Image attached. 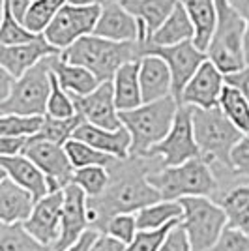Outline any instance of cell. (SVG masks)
Instances as JSON below:
<instances>
[{
  "label": "cell",
  "mask_w": 249,
  "mask_h": 251,
  "mask_svg": "<svg viewBox=\"0 0 249 251\" xmlns=\"http://www.w3.org/2000/svg\"><path fill=\"white\" fill-rule=\"evenodd\" d=\"M159 251H193L191 244H189V238H187L184 227L178 223L174 229L169 232L165 244L161 246Z\"/></svg>",
  "instance_id": "cell-43"
},
{
  "label": "cell",
  "mask_w": 249,
  "mask_h": 251,
  "mask_svg": "<svg viewBox=\"0 0 249 251\" xmlns=\"http://www.w3.org/2000/svg\"><path fill=\"white\" fill-rule=\"evenodd\" d=\"M45 116L4 115L0 118V137H36L42 131Z\"/></svg>",
  "instance_id": "cell-36"
},
{
  "label": "cell",
  "mask_w": 249,
  "mask_h": 251,
  "mask_svg": "<svg viewBox=\"0 0 249 251\" xmlns=\"http://www.w3.org/2000/svg\"><path fill=\"white\" fill-rule=\"evenodd\" d=\"M72 184L79 186L86 193L88 199H98L105 193V189L111 184V173L107 167H84L75 169Z\"/></svg>",
  "instance_id": "cell-34"
},
{
  "label": "cell",
  "mask_w": 249,
  "mask_h": 251,
  "mask_svg": "<svg viewBox=\"0 0 249 251\" xmlns=\"http://www.w3.org/2000/svg\"><path fill=\"white\" fill-rule=\"evenodd\" d=\"M100 234H101V232H98V230H94V229H88L83 236H81V240L77 242V244H73L72 248H68L66 251H90L94 246V242H96V238H98Z\"/></svg>",
  "instance_id": "cell-48"
},
{
  "label": "cell",
  "mask_w": 249,
  "mask_h": 251,
  "mask_svg": "<svg viewBox=\"0 0 249 251\" xmlns=\"http://www.w3.org/2000/svg\"><path fill=\"white\" fill-rule=\"evenodd\" d=\"M145 157H157L163 167H178L184 165L189 159H197L200 150L195 141V129H193V107L180 105L178 107L174 124L171 127L169 135L150 148V152Z\"/></svg>",
  "instance_id": "cell-9"
},
{
  "label": "cell",
  "mask_w": 249,
  "mask_h": 251,
  "mask_svg": "<svg viewBox=\"0 0 249 251\" xmlns=\"http://www.w3.org/2000/svg\"><path fill=\"white\" fill-rule=\"evenodd\" d=\"M94 36L118 43H139L141 25L125 10L120 0H109L101 8V15L96 25Z\"/></svg>",
  "instance_id": "cell-16"
},
{
  "label": "cell",
  "mask_w": 249,
  "mask_h": 251,
  "mask_svg": "<svg viewBox=\"0 0 249 251\" xmlns=\"http://www.w3.org/2000/svg\"><path fill=\"white\" fill-rule=\"evenodd\" d=\"M32 2H34V0H32Z\"/></svg>",
  "instance_id": "cell-52"
},
{
  "label": "cell",
  "mask_w": 249,
  "mask_h": 251,
  "mask_svg": "<svg viewBox=\"0 0 249 251\" xmlns=\"http://www.w3.org/2000/svg\"><path fill=\"white\" fill-rule=\"evenodd\" d=\"M0 251H54L51 246H43L30 236L23 223L2 225L0 223Z\"/></svg>",
  "instance_id": "cell-31"
},
{
  "label": "cell",
  "mask_w": 249,
  "mask_h": 251,
  "mask_svg": "<svg viewBox=\"0 0 249 251\" xmlns=\"http://www.w3.org/2000/svg\"><path fill=\"white\" fill-rule=\"evenodd\" d=\"M52 56L43 58L32 70L15 79L8 100L0 101V113L23 116H45L52 84Z\"/></svg>",
  "instance_id": "cell-7"
},
{
  "label": "cell",
  "mask_w": 249,
  "mask_h": 251,
  "mask_svg": "<svg viewBox=\"0 0 249 251\" xmlns=\"http://www.w3.org/2000/svg\"><path fill=\"white\" fill-rule=\"evenodd\" d=\"M109 0H68L72 6H105Z\"/></svg>",
  "instance_id": "cell-51"
},
{
  "label": "cell",
  "mask_w": 249,
  "mask_h": 251,
  "mask_svg": "<svg viewBox=\"0 0 249 251\" xmlns=\"http://www.w3.org/2000/svg\"><path fill=\"white\" fill-rule=\"evenodd\" d=\"M26 145V137H0V156H23Z\"/></svg>",
  "instance_id": "cell-44"
},
{
  "label": "cell",
  "mask_w": 249,
  "mask_h": 251,
  "mask_svg": "<svg viewBox=\"0 0 249 251\" xmlns=\"http://www.w3.org/2000/svg\"><path fill=\"white\" fill-rule=\"evenodd\" d=\"M125 250H127V246H125L124 242L116 240V238L109 236V234H100L96 238V242H94L90 251H125Z\"/></svg>",
  "instance_id": "cell-46"
},
{
  "label": "cell",
  "mask_w": 249,
  "mask_h": 251,
  "mask_svg": "<svg viewBox=\"0 0 249 251\" xmlns=\"http://www.w3.org/2000/svg\"><path fill=\"white\" fill-rule=\"evenodd\" d=\"M2 4L11 11V15L17 19L19 23L25 21L26 13L30 10L32 0H2Z\"/></svg>",
  "instance_id": "cell-47"
},
{
  "label": "cell",
  "mask_w": 249,
  "mask_h": 251,
  "mask_svg": "<svg viewBox=\"0 0 249 251\" xmlns=\"http://www.w3.org/2000/svg\"><path fill=\"white\" fill-rule=\"evenodd\" d=\"M230 171L249 178V137L246 135L230 152Z\"/></svg>",
  "instance_id": "cell-42"
},
{
  "label": "cell",
  "mask_w": 249,
  "mask_h": 251,
  "mask_svg": "<svg viewBox=\"0 0 249 251\" xmlns=\"http://www.w3.org/2000/svg\"><path fill=\"white\" fill-rule=\"evenodd\" d=\"M84 124V118L79 113L72 118H66V120H58V118H51V116H45L42 126V131L38 133L40 139L45 141H51L54 145H60L64 147L68 141H72L75 131Z\"/></svg>",
  "instance_id": "cell-35"
},
{
  "label": "cell",
  "mask_w": 249,
  "mask_h": 251,
  "mask_svg": "<svg viewBox=\"0 0 249 251\" xmlns=\"http://www.w3.org/2000/svg\"><path fill=\"white\" fill-rule=\"evenodd\" d=\"M218 204L227 214L228 227L249 234V184H238L225 191Z\"/></svg>",
  "instance_id": "cell-28"
},
{
  "label": "cell",
  "mask_w": 249,
  "mask_h": 251,
  "mask_svg": "<svg viewBox=\"0 0 249 251\" xmlns=\"http://www.w3.org/2000/svg\"><path fill=\"white\" fill-rule=\"evenodd\" d=\"M103 6H72L66 4L52 23L43 32L45 40L51 43L54 49L62 52L70 49L73 43L83 40L86 36H92L96 25L100 21Z\"/></svg>",
  "instance_id": "cell-11"
},
{
  "label": "cell",
  "mask_w": 249,
  "mask_h": 251,
  "mask_svg": "<svg viewBox=\"0 0 249 251\" xmlns=\"http://www.w3.org/2000/svg\"><path fill=\"white\" fill-rule=\"evenodd\" d=\"M62 54L58 49H54L51 43L45 40V36H40L36 42L13 45V47H0V68L6 70L15 79H19L32 70L36 64H40L47 56Z\"/></svg>",
  "instance_id": "cell-18"
},
{
  "label": "cell",
  "mask_w": 249,
  "mask_h": 251,
  "mask_svg": "<svg viewBox=\"0 0 249 251\" xmlns=\"http://www.w3.org/2000/svg\"><path fill=\"white\" fill-rule=\"evenodd\" d=\"M64 148H66V152H68V157H70V161H72L73 169L94 167V165L109 169L114 161H116V157L109 156V154H105V152H100V150H96L94 147L86 145L83 141H77V139L68 141V143L64 145Z\"/></svg>",
  "instance_id": "cell-32"
},
{
  "label": "cell",
  "mask_w": 249,
  "mask_h": 251,
  "mask_svg": "<svg viewBox=\"0 0 249 251\" xmlns=\"http://www.w3.org/2000/svg\"><path fill=\"white\" fill-rule=\"evenodd\" d=\"M139 230H156L184 218V208L178 201H159L135 214Z\"/></svg>",
  "instance_id": "cell-29"
},
{
  "label": "cell",
  "mask_w": 249,
  "mask_h": 251,
  "mask_svg": "<svg viewBox=\"0 0 249 251\" xmlns=\"http://www.w3.org/2000/svg\"><path fill=\"white\" fill-rule=\"evenodd\" d=\"M178 202L184 208L180 225L186 230L193 251L212 250L223 230L228 227L225 210L210 197H186Z\"/></svg>",
  "instance_id": "cell-8"
},
{
  "label": "cell",
  "mask_w": 249,
  "mask_h": 251,
  "mask_svg": "<svg viewBox=\"0 0 249 251\" xmlns=\"http://www.w3.org/2000/svg\"><path fill=\"white\" fill-rule=\"evenodd\" d=\"M225 88V75L214 64L206 60L187 83L180 105H189L195 109H214L219 107V98Z\"/></svg>",
  "instance_id": "cell-17"
},
{
  "label": "cell",
  "mask_w": 249,
  "mask_h": 251,
  "mask_svg": "<svg viewBox=\"0 0 249 251\" xmlns=\"http://www.w3.org/2000/svg\"><path fill=\"white\" fill-rule=\"evenodd\" d=\"M225 84L236 88L240 94H244L249 101V66H246L244 70H240L236 74L225 75Z\"/></svg>",
  "instance_id": "cell-45"
},
{
  "label": "cell",
  "mask_w": 249,
  "mask_h": 251,
  "mask_svg": "<svg viewBox=\"0 0 249 251\" xmlns=\"http://www.w3.org/2000/svg\"><path fill=\"white\" fill-rule=\"evenodd\" d=\"M180 221H174L167 227H161V229L156 230H139L135 236V240L127 246L125 251H159L161 246L165 244L169 232L176 227Z\"/></svg>",
  "instance_id": "cell-39"
},
{
  "label": "cell",
  "mask_w": 249,
  "mask_h": 251,
  "mask_svg": "<svg viewBox=\"0 0 249 251\" xmlns=\"http://www.w3.org/2000/svg\"><path fill=\"white\" fill-rule=\"evenodd\" d=\"M178 101L169 96L165 100L143 103L133 111H122L120 120L131 133V156L145 157L150 148L159 145L171 131L178 113Z\"/></svg>",
  "instance_id": "cell-3"
},
{
  "label": "cell",
  "mask_w": 249,
  "mask_h": 251,
  "mask_svg": "<svg viewBox=\"0 0 249 251\" xmlns=\"http://www.w3.org/2000/svg\"><path fill=\"white\" fill-rule=\"evenodd\" d=\"M42 34L30 32L23 23H19L11 11L2 4V30H0V43L2 47H13V45H23V43L36 42Z\"/></svg>",
  "instance_id": "cell-37"
},
{
  "label": "cell",
  "mask_w": 249,
  "mask_h": 251,
  "mask_svg": "<svg viewBox=\"0 0 249 251\" xmlns=\"http://www.w3.org/2000/svg\"><path fill=\"white\" fill-rule=\"evenodd\" d=\"M23 156H26L43 171V175L49 180L51 193L60 191L66 186H70L75 175L72 161L68 157L66 148L54 145L51 141H45L40 137H30L28 145L25 148Z\"/></svg>",
  "instance_id": "cell-12"
},
{
  "label": "cell",
  "mask_w": 249,
  "mask_h": 251,
  "mask_svg": "<svg viewBox=\"0 0 249 251\" xmlns=\"http://www.w3.org/2000/svg\"><path fill=\"white\" fill-rule=\"evenodd\" d=\"M208 251H249V234L244 230L227 227L214 248Z\"/></svg>",
  "instance_id": "cell-41"
},
{
  "label": "cell",
  "mask_w": 249,
  "mask_h": 251,
  "mask_svg": "<svg viewBox=\"0 0 249 251\" xmlns=\"http://www.w3.org/2000/svg\"><path fill=\"white\" fill-rule=\"evenodd\" d=\"M15 84V77L10 75L6 70L0 68V101L8 100V96L11 94V88Z\"/></svg>",
  "instance_id": "cell-49"
},
{
  "label": "cell",
  "mask_w": 249,
  "mask_h": 251,
  "mask_svg": "<svg viewBox=\"0 0 249 251\" xmlns=\"http://www.w3.org/2000/svg\"><path fill=\"white\" fill-rule=\"evenodd\" d=\"M77 113L83 116L84 122L98 127H103L109 131L124 127L120 120V111L114 101L113 81L101 83L92 94L88 96H72Z\"/></svg>",
  "instance_id": "cell-13"
},
{
  "label": "cell",
  "mask_w": 249,
  "mask_h": 251,
  "mask_svg": "<svg viewBox=\"0 0 249 251\" xmlns=\"http://www.w3.org/2000/svg\"><path fill=\"white\" fill-rule=\"evenodd\" d=\"M52 75L70 96H88L100 86V79L83 66L66 62L60 54L52 56Z\"/></svg>",
  "instance_id": "cell-24"
},
{
  "label": "cell",
  "mask_w": 249,
  "mask_h": 251,
  "mask_svg": "<svg viewBox=\"0 0 249 251\" xmlns=\"http://www.w3.org/2000/svg\"><path fill=\"white\" fill-rule=\"evenodd\" d=\"M0 167L4 176H8L11 182H15L17 186L32 193L36 201L43 199L51 193L47 176L26 156H0Z\"/></svg>",
  "instance_id": "cell-19"
},
{
  "label": "cell",
  "mask_w": 249,
  "mask_h": 251,
  "mask_svg": "<svg viewBox=\"0 0 249 251\" xmlns=\"http://www.w3.org/2000/svg\"><path fill=\"white\" fill-rule=\"evenodd\" d=\"M139 72H141V60L124 64L113 79L114 88V101L118 111H133L143 105V92H141V81H139Z\"/></svg>",
  "instance_id": "cell-25"
},
{
  "label": "cell",
  "mask_w": 249,
  "mask_h": 251,
  "mask_svg": "<svg viewBox=\"0 0 249 251\" xmlns=\"http://www.w3.org/2000/svg\"><path fill=\"white\" fill-rule=\"evenodd\" d=\"M90 229L88 223V197L83 189L75 184L64 188V210L60 221V238L52 246L54 251H66L73 244L81 240L86 230Z\"/></svg>",
  "instance_id": "cell-14"
},
{
  "label": "cell",
  "mask_w": 249,
  "mask_h": 251,
  "mask_svg": "<svg viewBox=\"0 0 249 251\" xmlns=\"http://www.w3.org/2000/svg\"><path fill=\"white\" fill-rule=\"evenodd\" d=\"M193 38H195L193 23L187 15L184 4H178L176 10L154 32V36L148 40V43L157 45V47H173L184 42H193Z\"/></svg>",
  "instance_id": "cell-27"
},
{
  "label": "cell",
  "mask_w": 249,
  "mask_h": 251,
  "mask_svg": "<svg viewBox=\"0 0 249 251\" xmlns=\"http://www.w3.org/2000/svg\"><path fill=\"white\" fill-rule=\"evenodd\" d=\"M38 201L26 189L11 182L8 176L0 178V223L17 225L25 223L32 216Z\"/></svg>",
  "instance_id": "cell-22"
},
{
  "label": "cell",
  "mask_w": 249,
  "mask_h": 251,
  "mask_svg": "<svg viewBox=\"0 0 249 251\" xmlns=\"http://www.w3.org/2000/svg\"><path fill=\"white\" fill-rule=\"evenodd\" d=\"M157 157L129 156L127 159H116L109 167L111 184L98 199H88V223L90 229L103 232L107 223L120 214H137L139 210L159 202L161 195L150 182L148 175L161 163H154Z\"/></svg>",
  "instance_id": "cell-1"
},
{
  "label": "cell",
  "mask_w": 249,
  "mask_h": 251,
  "mask_svg": "<svg viewBox=\"0 0 249 251\" xmlns=\"http://www.w3.org/2000/svg\"><path fill=\"white\" fill-rule=\"evenodd\" d=\"M216 4L218 25L206 49V56L223 75L236 74L248 66L244 52L248 23L228 0H216Z\"/></svg>",
  "instance_id": "cell-4"
},
{
  "label": "cell",
  "mask_w": 249,
  "mask_h": 251,
  "mask_svg": "<svg viewBox=\"0 0 249 251\" xmlns=\"http://www.w3.org/2000/svg\"><path fill=\"white\" fill-rule=\"evenodd\" d=\"M228 2H230L232 8L246 19V23H248V26H249V0H228Z\"/></svg>",
  "instance_id": "cell-50"
},
{
  "label": "cell",
  "mask_w": 249,
  "mask_h": 251,
  "mask_svg": "<svg viewBox=\"0 0 249 251\" xmlns=\"http://www.w3.org/2000/svg\"><path fill=\"white\" fill-rule=\"evenodd\" d=\"M148 182L159 191L163 201L212 197L219 189V182L212 171V165L202 157L189 159L178 167L157 169L148 175Z\"/></svg>",
  "instance_id": "cell-5"
},
{
  "label": "cell",
  "mask_w": 249,
  "mask_h": 251,
  "mask_svg": "<svg viewBox=\"0 0 249 251\" xmlns=\"http://www.w3.org/2000/svg\"><path fill=\"white\" fill-rule=\"evenodd\" d=\"M64 210V189L49 193L36 202L34 212L28 220L25 221L26 232L34 236L43 246H54L60 238V221Z\"/></svg>",
  "instance_id": "cell-15"
},
{
  "label": "cell",
  "mask_w": 249,
  "mask_h": 251,
  "mask_svg": "<svg viewBox=\"0 0 249 251\" xmlns=\"http://www.w3.org/2000/svg\"><path fill=\"white\" fill-rule=\"evenodd\" d=\"M77 115V107L73 98L66 90H64L60 83L56 81V77L52 75L51 84V96H49V103H47V115L51 118H58V120H66Z\"/></svg>",
  "instance_id": "cell-38"
},
{
  "label": "cell",
  "mask_w": 249,
  "mask_h": 251,
  "mask_svg": "<svg viewBox=\"0 0 249 251\" xmlns=\"http://www.w3.org/2000/svg\"><path fill=\"white\" fill-rule=\"evenodd\" d=\"M219 109L244 135L249 137V101L246 96L240 94L236 88L225 84L219 98Z\"/></svg>",
  "instance_id": "cell-30"
},
{
  "label": "cell",
  "mask_w": 249,
  "mask_h": 251,
  "mask_svg": "<svg viewBox=\"0 0 249 251\" xmlns=\"http://www.w3.org/2000/svg\"><path fill=\"white\" fill-rule=\"evenodd\" d=\"M193 129L202 159L210 165L218 163L223 169L230 171V152L246 135L228 120L219 107H193Z\"/></svg>",
  "instance_id": "cell-6"
},
{
  "label": "cell",
  "mask_w": 249,
  "mask_h": 251,
  "mask_svg": "<svg viewBox=\"0 0 249 251\" xmlns=\"http://www.w3.org/2000/svg\"><path fill=\"white\" fill-rule=\"evenodd\" d=\"M141 92L143 103H152L173 96V75L165 60L159 56H143L141 58Z\"/></svg>",
  "instance_id": "cell-23"
},
{
  "label": "cell",
  "mask_w": 249,
  "mask_h": 251,
  "mask_svg": "<svg viewBox=\"0 0 249 251\" xmlns=\"http://www.w3.org/2000/svg\"><path fill=\"white\" fill-rule=\"evenodd\" d=\"M68 0H34L23 25L34 34H43Z\"/></svg>",
  "instance_id": "cell-33"
},
{
  "label": "cell",
  "mask_w": 249,
  "mask_h": 251,
  "mask_svg": "<svg viewBox=\"0 0 249 251\" xmlns=\"http://www.w3.org/2000/svg\"><path fill=\"white\" fill-rule=\"evenodd\" d=\"M139 52L143 56H159L165 60L171 75H173V98L182 101V94L186 90L187 83L193 79V75L199 72V68L208 60L206 52H202L193 42H184L173 47H157L152 43H139Z\"/></svg>",
  "instance_id": "cell-10"
},
{
  "label": "cell",
  "mask_w": 249,
  "mask_h": 251,
  "mask_svg": "<svg viewBox=\"0 0 249 251\" xmlns=\"http://www.w3.org/2000/svg\"><path fill=\"white\" fill-rule=\"evenodd\" d=\"M141 25V42H148L154 32L171 17L182 0H120Z\"/></svg>",
  "instance_id": "cell-21"
},
{
  "label": "cell",
  "mask_w": 249,
  "mask_h": 251,
  "mask_svg": "<svg viewBox=\"0 0 249 251\" xmlns=\"http://www.w3.org/2000/svg\"><path fill=\"white\" fill-rule=\"evenodd\" d=\"M189 19L195 28L193 43L202 52H206L208 45L218 25V4L216 0H182Z\"/></svg>",
  "instance_id": "cell-26"
},
{
  "label": "cell",
  "mask_w": 249,
  "mask_h": 251,
  "mask_svg": "<svg viewBox=\"0 0 249 251\" xmlns=\"http://www.w3.org/2000/svg\"><path fill=\"white\" fill-rule=\"evenodd\" d=\"M137 232H139V227H137L135 214H120V216H114L113 220L107 223L101 234H109L116 240L124 242L125 246H129L135 240Z\"/></svg>",
  "instance_id": "cell-40"
},
{
  "label": "cell",
  "mask_w": 249,
  "mask_h": 251,
  "mask_svg": "<svg viewBox=\"0 0 249 251\" xmlns=\"http://www.w3.org/2000/svg\"><path fill=\"white\" fill-rule=\"evenodd\" d=\"M73 139L83 141L86 145L94 147L96 150L105 152V154L116 157V159H127L131 156V133L125 127L109 131V129L84 122L75 131Z\"/></svg>",
  "instance_id": "cell-20"
},
{
  "label": "cell",
  "mask_w": 249,
  "mask_h": 251,
  "mask_svg": "<svg viewBox=\"0 0 249 251\" xmlns=\"http://www.w3.org/2000/svg\"><path fill=\"white\" fill-rule=\"evenodd\" d=\"M60 56L66 62L90 70L100 79V83L113 81L116 72L124 64L141 60L139 43L111 42L94 34L75 42L70 49L62 51Z\"/></svg>",
  "instance_id": "cell-2"
}]
</instances>
